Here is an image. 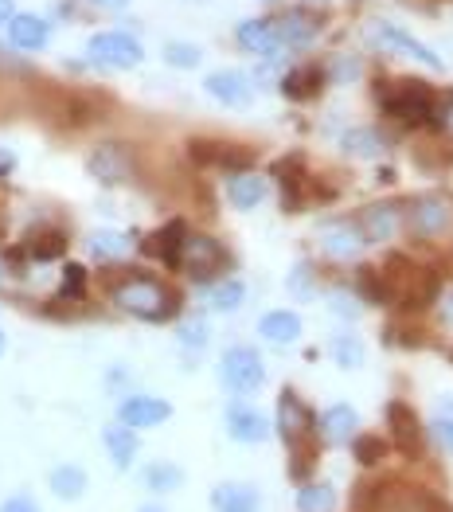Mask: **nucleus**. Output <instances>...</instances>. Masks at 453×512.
<instances>
[{"mask_svg": "<svg viewBox=\"0 0 453 512\" xmlns=\"http://www.w3.org/2000/svg\"><path fill=\"white\" fill-rule=\"evenodd\" d=\"M188 153H192V161L196 165H207V169H227V172H250L254 165V153L243 149V145H231V141H211V137H196L192 145H188Z\"/></svg>", "mask_w": 453, "mask_h": 512, "instance_id": "obj_10", "label": "nucleus"}, {"mask_svg": "<svg viewBox=\"0 0 453 512\" xmlns=\"http://www.w3.org/2000/svg\"><path fill=\"white\" fill-rule=\"evenodd\" d=\"M325 79L329 71L321 63H305V67H293L286 79H282V94L293 98V102H313L321 90H325Z\"/></svg>", "mask_w": 453, "mask_h": 512, "instance_id": "obj_15", "label": "nucleus"}, {"mask_svg": "<svg viewBox=\"0 0 453 512\" xmlns=\"http://www.w3.org/2000/svg\"><path fill=\"white\" fill-rule=\"evenodd\" d=\"M403 223L411 227L414 239H446L453 231V200L442 192H430V196H418L407 204Z\"/></svg>", "mask_w": 453, "mask_h": 512, "instance_id": "obj_3", "label": "nucleus"}, {"mask_svg": "<svg viewBox=\"0 0 453 512\" xmlns=\"http://www.w3.org/2000/svg\"><path fill=\"white\" fill-rule=\"evenodd\" d=\"M387 430H391V446L403 458H422V430H418V415L403 399L387 403Z\"/></svg>", "mask_w": 453, "mask_h": 512, "instance_id": "obj_12", "label": "nucleus"}, {"mask_svg": "<svg viewBox=\"0 0 453 512\" xmlns=\"http://www.w3.org/2000/svg\"><path fill=\"white\" fill-rule=\"evenodd\" d=\"M348 298H352L348 290H336V294H332V309H336V313H344V317H356V313H360V305H356V301H348Z\"/></svg>", "mask_w": 453, "mask_h": 512, "instance_id": "obj_43", "label": "nucleus"}, {"mask_svg": "<svg viewBox=\"0 0 453 512\" xmlns=\"http://www.w3.org/2000/svg\"><path fill=\"white\" fill-rule=\"evenodd\" d=\"M86 169H90L94 180H102V184H125L133 176V153H129V145H122V141H102V145L90 149Z\"/></svg>", "mask_w": 453, "mask_h": 512, "instance_id": "obj_11", "label": "nucleus"}, {"mask_svg": "<svg viewBox=\"0 0 453 512\" xmlns=\"http://www.w3.org/2000/svg\"><path fill=\"white\" fill-rule=\"evenodd\" d=\"M51 493H55L59 501H79L86 493V470H79V466H59V470H51Z\"/></svg>", "mask_w": 453, "mask_h": 512, "instance_id": "obj_27", "label": "nucleus"}, {"mask_svg": "<svg viewBox=\"0 0 453 512\" xmlns=\"http://www.w3.org/2000/svg\"><path fill=\"white\" fill-rule=\"evenodd\" d=\"M383 133L379 129H352V133H344V149L352 153V157H379L383 153Z\"/></svg>", "mask_w": 453, "mask_h": 512, "instance_id": "obj_29", "label": "nucleus"}, {"mask_svg": "<svg viewBox=\"0 0 453 512\" xmlns=\"http://www.w3.org/2000/svg\"><path fill=\"white\" fill-rule=\"evenodd\" d=\"M258 333L262 341L270 344H293L301 337V317L293 309H270L262 321H258Z\"/></svg>", "mask_w": 453, "mask_h": 512, "instance_id": "obj_23", "label": "nucleus"}, {"mask_svg": "<svg viewBox=\"0 0 453 512\" xmlns=\"http://www.w3.org/2000/svg\"><path fill=\"white\" fill-rule=\"evenodd\" d=\"M227 262H231V258H227L219 239H211V235H192V231H188V235H184V247H180L176 270H188L196 282H211V278L223 274Z\"/></svg>", "mask_w": 453, "mask_h": 512, "instance_id": "obj_6", "label": "nucleus"}, {"mask_svg": "<svg viewBox=\"0 0 453 512\" xmlns=\"http://www.w3.org/2000/svg\"><path fill=\"white\" fill-rule=\"evenodd\" d=\"M0 512H40V505H36L32 497H8V501L0 505Z\"/></svg>", "mask_w": 453, "mask_h": 512, "instance_id": "obj_44", "label": "nucleus"}, {"mask_svg": "<svg viewBox=\"0 0 453 512\" xmlns=\"http://www.w3.org/2000/svg\"><path fill=\"white\" fill-rule=\"evenodd\" d=\"M83 286H86V270L71 262V266L63 270V286H59V298H67V301L83 298Z\"/></svg>", "mask_w": 453, "mask_h": 512, "instance_id": "obj_40", "label": "nucleus"}, {"mask_svg": "<svg viewBox=\"0 0 453 512\" xmlns=\"http://www.w3.org/2000/svg\"><path fill=\"white\" fill-rule=\"evenodd\" d=\"M16 16V8H12V0H0V24H8Z\"/></svg>", "mask_w": 453, "mask_h": 512, "instance_id": "obj_49", "label": "nucleus"}, {"mask_svg": "<svg viewBox=\"0 0 453 512\" xmlns=\"http://www.w3.org/2000/svg\"><path fill=\"white\" fill-rule=\"evenodd\" d=\"M8 40H12V47H20V51H40L43 43H47V24H43V16L16 12V16L8 20Z\"/></svg>", "mask_w": 453, "mask_h": 512, "instance_id": "obj_22", "label": "nucleus"}, {"mask_svg": "<svg viewBox=\"0 0 453 512\" xmlns=\"http://www.w3.org/2000/svg\"><path fill=\"white\" fill-rule=\"evenodd\" d=\"M110 294H114L118 309H125L129 317H141V321H168L180 309V294L168 290L161 278H149V274H129Z\"/></svg>", "mask_w": 453, "mask_h": 512, "instance_id": "obj_1", "label": "nucleus"}, {"mask_svg": "<svg viewBox=\"0 0 453 512\" xmlns=\"http://www.w3.org/2000/svg\"><path fill=\"white\" fill-rule=\"evenodd\" d=\"M0 352H4V333H0Z\"/></svg>", "mask_w": 453, "mask_h": 512, "instance_id": "obj_52", "label": "nucleus"}, {"mask_svg": "<svg viewBox=\"0 0 453 512\" xmlns=\"http://www.w3.org/2000/svg\"><path fill=\"white\" fill-rule=\"evenodd\" d=\"M430 126L438 129L442 137H450L453 141V94H446V98L434 102V118H430Z\"/></svg>", "mask_w": 453, "mask_h": 512, "instance_id": "obj_41", "label": "nucleus"}, {"mask_svg": "<svg viewBox=\"0 0 453 512\" xmlns=\"http://www.w3.org/2000/svg\"><path fill=\"white\" fill-rule=\"evenodd\" d=\"M352 71H360V63L340 59V63H336V83H348V75H352Z\"/></svg>", "mask_w": 453, "mask_h": 512, "instance_id": "obj_47", "label": "nucleus"}, {"mask_svg": "<svg viewBox=\"0 0 453 512\" xmlns=\"http://www.w3.org/2000/svg\"><path fill=\"white\" fill-rule=\"evenodd\" d=\"M172 419V403L157 399V395H129L122 407H118V423L129 430H149L161 427Z\"/></svg>", "mask_w": 453, "mask_h": 512, "instance_id": "obj_13", "label": "nucleus"}, {"mask_svg": "<svg viewBox=\"0 0 453 512\" xmlns=\"http://www.w3.org/2000/svg\"><path fill=\"white\" fill-rule=\"evenodd\" d=\"M184 235H188V223H184V219H172V223H165L161 231H153V235L141 243V251L149 258H161L168 266H176V262H180V247H184Z\"/></svg>", "mask_w": 453, "mask_h": 512, "instance_id": "obj_16", "label": "nucleus"}, {"mask_svg": "<svg viewBox=\"0 0 453 512\" xmlns=\"http://www.w3.org/2000/svg\"><path fill=\"white\" fill-rule=\"evenodd\" d=\"M227 200H231L239 212L258 208V204L266 200V180H262L258 172H239V176H231V180H227Z\"/></svg>", "mask_w": 453, "mask_h": 512, "instance_id": "obj_25", "label": "nucleus"}, {"mask_svg": "<svg viewBox=\"0 0 453 512\" xmlns=\"http://www.w3.org/2000/svg\"><path fill=\"white\" fill-rule=\"evenodd\" d=\"M204 86L211 98H219L227 106H247L250 102V79L243 71H215L204 79Z\"/></svg>", "mask_w": 453, "mask_h": 512, "instance_id": "obj_20", "label": "nucleus"}, {"mask_svg": "<svg viewBox=\"0 0 453 512\" xmlns=\"http://www.w3.org/2000/svg\"><path fill=\"white\" fill-rule=\"evenodd\" d=\"M356 290H360V298H368L371 305L391 301L387 298V282H383L379 266H356Z\"/></svg>", "mask_w": 453, "mask_h": 512, "instance_id": "obj_30", "label": "nucleus"}, {"mask_svg": "<svg viewBox=\"0 0 453 512\" xmlns=\"http://www.w3.org/2000/svg\"><path fill=\"white\" fill-rule=\"evenodd\" d=\"M141 512H165V509H157V505H145Z\"/></svg>", "mask_w": 453, "mask_h": 512, "instance_id": "obj_51", "label": "nucleus"}, {"mask_svg": "<svg viewBox=\"0 0 453 512\" xmlns=\"http://www.w3.org/2000/svg\"><path fill=\"white\" fill-rule=\"evenodd\" d=\"M12 169H16V157H12L8 149H0V176H8Z\"/></svg>", "mask_w": 453, "mask_h": 512, "instance_id": "obj_48", "label": "nucleus"}, {"mask_svg": "<svg viewBox=\"0 0 453 512\" xmlns=\"http://www.w3.org/2000/svg\"><path fill=\"white\" fill-rule=\"evenodd\" d=\"M219 380H223V387L231 395H254L258 387L266 384V364H262V356L254 348H247V344L227 348L223 360H219Z\"/></svg>", "mask_w": 453, "mask_h": 512, "instance_id": "obj_5", "label": "nucleus"}, {"mask_svg": "<svg viewBox=\"0 0 453 512\" xmlns=\"http://www.w3.org/2000/svg\"><path fill=\"white\" fill-rule=\"evenodd\" d=\"M289 294H293L297 301L317 298V286H313V266H309V262H301V266L289 274Z\"/></svg>", "mask_w": 453, "mask_h": 512, "instance_id": "obj_39", "label": "nucleus"}, {"mask_svg": "<svg viewBox=\"0 0 453 512\" xmlns=\"http://www.w3.org/2000/svg\"><path fill=\"white\" fill-rule=\"evenodd\" d=\"M399 512H453V505H446L438 493H430V489H407L403 493V501H399Z\"/></svg>", "mask_w": 453, "mask_h": 512, "instance_id": "obj_31", "label": "nucleus"}, {"mask_svg": "<svg viewBox=\"0 0 453 512\" xmlns=\"http://www.w3.org/2000/svg\"><path fill=\"white\" fill-rule=\"evenodd\" d=\"M63 251H67V235L63 231H40V235L28 239V255L43 258V262L47 258H59Z\"/></svg>", "mask_w": 453, "mask_h": 512, "instance_id": "obj_35", "label": "nucleus"}, {"mask_svg": "<svg viewBox=\"0 0 453 512\" xmlns=\"http://www.w3.org/2000/svg\"><path fill=\"white\" fill-rule=\"evenodd\" d=\"M239 47L254 51V55H278L282 43H278V32H274V20H247V24H239Z\"/></svg>", "mask_w": 453, "mask_h": 512, "instance_id": "obj_24", "label": "nucleus"}, {"mask_svg": "<svg viewBox=\"0 0 453 512\" xmlns=\"http://www.w3.org/2000/svg\"><path fill=\"white\" fill-rule=\"evenodd\" d=\"M368 43L371 47H379V51H391V55H403V59H414V63H422V67H430V71H442L446 63L426 47V43H418L414 36H407L403 28H395V24H383V20H375L368 24Z\"/></svg>", "mask_w": 453, "mask_h": 512, "instance_id": "obj_7", "label": "nucleus"}, {"mask_svg": "<svg viewBox=\"0 0 453 512\" xmlns=\"http://www.w3.org/2000/svg\"><path fill=\"white\" fill-rule=\"evenodd\" d=\"M336 509V489L329 481H309L297 493V512H332Z\"/></svg>", "mask_w": 453, "mask_h": 512, "instance_id": "obj_28", "label": "nucleus"}, {"mask_svg": "<svg viewBox=\"0 0 453 512\" xmlns=\"http://www.w3.org/2000/svg\"><path fill=\"white\" fill-rule=\"evenodd\" d=\"M313 430H317V415L309 411V403L293 387H286L282 399H278V434L286 438L293 454H313V446H309Z\"/></svg>", "mask_w": 453, "mask_h": 512, "instance_id": "obj_4", "label": "nucleus"}, {"mask_svg": "<svg viewBox=\"0 0 453 512\" xmlns=\"http://www.w3.org/2000/svg\"><path fill=\"white\" fill-rule=\"evenodd\" d=\"M86 55L94 67H106V71H129L141 63V43L125 32H98L94 40L86 43Z\"/></svg>", "mask_w": 453, "mask_h": 512, "instance_id": "obj_8", "label": "nucleus"}, {"mask_svg": "<svg viewBox=\"0 0 453 512\" xmlns=\"http://www.w3.org/2000/svg\"><path fill=\"white\" fill-rule=\"evenodd\" d=\"M317 28H321V20H317L313 12H286V16L274 20V32H278V43H282V47H301V43H309L317 36Z\"/></svg>", "mask_w": 453, "mask_h": 512, "instance_id": "obj_21", "label": "nucleus"}, {"mask_svg": "<svg viewBox=\"0 0 453 512\" xmlns=\"http://www.w3.org/2000/svg\"><path fill=\"white\" fill-rule=\"evenodd\" d=\"M243 301H247V286L243 282H219L211 290V309H219V313H235Z\"/></svg>", "mask_w": 453, "mask_h": 512, "instance_id": "obj_36", "label": "nucleus"}, {"mask_svg": "<svg viewBox=\"0 0 453 512\" xmlns=\"http://www.w3.org/2000/svg\"><path fill=\"white\" fill-rule=\"evenodd\" d=\"M434 90L426 83H407L391 86L387 94H383V114L387 118H395L399 126H430V118H434Z\"/></svg>", "mask_w": 453, "mask_h": 512, "instance_id": "obj_2", "label": "nucleus"}, {"mask_svg": "<svg viewBox=\"0 0 453 512\" xmlns=\"http://www.w3.org/2000/svg\"><path fill=\"white\" fill-rule=\"evenodd\" d=\"M332 356H336L340 368H360V364H364V348H360V341H356L352 333H340V337L332 341Z\"/></svg>", "mask_w": 453, "mask_h": 512, "instance_id": "obj_37", "label": "nucleus"}, {"mask_svg": "<svg viewBox=\"0 0 453 512\" xmlns=\"http://www.w3.org/2000/svg\"><path fill=\"white\" fill-rule=\"evenodd\" d=\"M180 481H184V473H180V466H172V462H153L145 470V485L153 493H172V489H180Z\"/></svg>", "mask_w": 453, "mask_h": 512, "instance_id": "obj_33", "label": "nucleus"}, {"mask_svg": "<svg viewBox=\"0 0 453 512\" xmlns=\"http://www.w3.org/2000/svg\"><path fill=\"white\" fill-rule=\"evenodd\" d=\"M387 446H391V442H387L383 434H356V438H352V454H356L360 466H375V462L387 454Z\"/></svg>", "mask_w": 453, "mask_h": 512, "instance_id": "obj_34", "label": "nucleus"}, {"mask_svg": "<svg viewBox=\"0 0 453 512\" xmlns=\"http://www.w3.org/2000/svg\"><path fill=\"white\" fill-rule=\"evenodd\" d=\"M356 223H360L368 243H387V239H395L403 231V208L399 204H368Z\"/></svg>", "mask_w": 453, "mask_h": 512, "instance_id": "obj_14", "label": "nucleus"}, {"mask_svg": "<svg viewBox=\"0 0 453 512\" xmlns=\"http://www.w3.org/2000/svg\"><path fill=\"white\" fill-rule=\"evenodd\" d=\"M434 434H438V442L453 454V419H438V423H434Z\"/></svg>", "mask_w": 453, "mask_h": 512, "instance_id": "obj_46", "label": "nucleus"}, {"mask_svg": "<svg viewBox=\"0 0 453 512\" xmlns=\"http://www.w3.org/2000/svg\"><path fill=\"white\" fill-rule=\"evenodd\" d=\"M180 341L192 344V348H204V344H207V325H204V321H188V325L180 329Z\"/></svg>", "mask_w": 453, "mask_h": 512, "instance_id": "obj_42", "label": "nucleus"}, {"mask_svg": "<svg viewBox=\"0 0 453 512\" xmlns=\"http://www.w3.org/2000/svg\"><path fill=\"white\" fill-rule=\"evenodd\" d=\"M94 4H98V8H125L129 0H94Z\"/></svg>", "mask_w": 453, "mask_h": 512, "instance_id": "obj_50", "label": "nucleus"}, {"mask_svg": "<svg viewBox=\"0 0 453 512\" xmlns=\"http://www.w3.org/2000/svg\"><path fill=\"white\" fill-rule=\"evenodd\" d=\"M227 434H231L235 442H266V438H270V423H266L262 411L235 403V407L227 411Z\"/></svg>", "mask_w": 453, "mask_h": 512, "instance_id": "obj_18", "label": "nucleus"}, {"mask_svg": "<svg viewBox=\"0 0 453 512\" xmlns=\"http://www.w3.org/2000/svg\"><path fill=\"white\" fill-rule=\"evenodd\" d=\"M262 497L254 485H243V481H227V485H215L211 493V509L215 512H258Z\"/></svg>", "mask_w": 453, "mask_h": 512, "instance_id": "obj_19", "label": "nucleus"}, {"mask_svg": "<svg viewBox=\"0 0 453 512\" xmlns=\"http://www.w3.org/2000/svg\"><path fill=\"white\" fill-rule=\"evenodd\" d=\"M129 251V235L122 231H94L90 235V255L94 258H125Z\"/></svg>", "mask_w": 453, "mask_h": 512, "instance_id": "obj_32", "label": "nucleus"}, {"mask_svg": "<svg viewBox=\"0 0 453 512\" xmlns=\"http://www.w3.org/2000/svg\"><path fill=\"white\" fill-rule=\"evenodd\" d=\"M102 442H106V450H110V458H114L118 470H129V466H133V458H137V430L114 423V427H106Z\"/></svg>", "mask_w": 453, "mask_h": 512, "instance_id": "obj_26", "label": "nucleus"}, {"mask_svg": "<svg viewBox=\"0 0 453 512\" xmlns=\"http://www.w3.org/2000/svg\"><path fill=\"white\" fill-rule=\"evenodd\" d=\"M200 59H204V51H200L196 43H168V47H165V63H168V67H180V71H188V67H200Z\"/></svg>", "mask_w": 453, "mask_h": 512, "instance_id": "obj_38", "label": "nucleus"}, {"mask_svg": "<svg viewBox=\"0 0 453 512\" xmlns=\"http://www.w3.org/2000/svg\"><path fill=\"white\" fill-rule=\"evenodd\" d=\"M317 423H321V438H325L329 446H344V442H352V438L360 434V415H356V407H348V403L329 407Z\"/></svg>", "mask_w": 453, "mask_h": 512, "instance_id": "obj_17", "label": "nucleus"}, {"mask_svg": "<svg viewBox=\"0 0 453 512\" xmlns=\"http://www.w3.org/2000/svg\"><path fill=\"white\" fill-rule=\"evenodd\" d=\"M317 243L336 262H356V258L364 255V247H368V239H364L356 219H329V223H321Z\"/></svg>", "mask_w": 453, "mask_h": 512, "instance_id": "obj_9", "label": "nucleus"}, {"mask_svg": "<svg viewBox=\"0 0 453 512\" xmlns=\"http://www.w3.org/2000/svg\"><path fill=\"white\" fill-rule=\"evenodd\" d=\"M434 301L442 305V321H446V325H453V282H450V286H442Z\"/></svg>", "mask_w": 453, "mask_h": 512, "instance_id": "obj_45", "label": "nucleus"}]
</instances>
